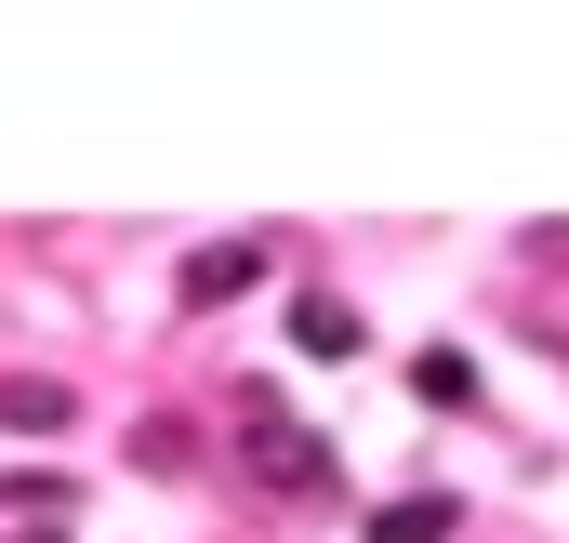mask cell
<instances>
[{"label":"cell","mask_w":569,"mask_h":543,"mask_svg":"<svg viewBox=\"0 0 569 543\" xmlns=\"http://www.w3.org/2000/svg\"><path fill=\"white\" fill-rule=\"evenodd\" d=\"M239 477L279 491V504H331V491H345V451H331L279 385H252V398H239Z\"/></svg>","instance_id":"cell-1"},{"label":"cell","mask_w":569,"mask_h":543,"mask_svg":"<svg viewBox=\"0 0 569 543\" xmlns=\"http://www.w3.org/2000/svg\"><path fill=\"white\" fill-rule=\"evenodd\" d=\"M252 278H266V239H199V253H186V278H172V292H186V305L212 318V305H239Z\"/></svg>","instance_id":"cell-2"},{"label":"cell","mask_w":569,"mask_h":543,"mask_svg":"<svg viewBox=\"0 0 569 543\" xmlns=\"http://www.w3.org/2000/svg\"><path fill=\"white\" fill-rule=\"evenodd\" d=\"M358 531H371V543H450V531H463V504H450V491H398V504H371Z\"/></svg>","instance_id":"cell-3"},{"label":"cell","mask_w":569,"mask_h":543,"mask_svg":"<svg viewBox=\"0 0 569 543\" xmlns=\"http://www.w3.org/2000/svg\"><path fill=\"white\" fill-rule=\"evenodd\" d=\"M291 345H305V358H358L371 332H358V305H345V292H291Z\"/></svg>","instance_id":"cell-4"},{"label":"cell","mask_w":569,"mask_h":543,"mask_svg":"<svg viewBox=\"0 0 569 543\" xmlns=\"http://www.w3.org/2000/svg\"><path fill=\"white\" fill-rule=\"evenodd\" d=\"M67 385H40V372H0V437H53V424H67Z\"/></svg>","instance_id":"cell-5"},{"label":"cell","mask_w":569,"mask_h":543,"mask_svg":"<svg viewBox=\"0 0 569 543\" xmlns=\"http://www.w3.org/2000/svg\"><path fill=\"white\" fill-rule=\"evenodd\" d=\"M411 398L425 411H477V358H463V345H425V358H411Z\"/></svg>","instance_id":"cell-6"},{"label":"cell","mask_w":569,"mask_h":543,"mask_svg":"<svg viewBox=\"0 0 569 543\" xmlns=\"http://www.w3.org/2000/svg\"><path fill=\"white\" fill-rule=\"evenodd\" d=\"M557 358H569V332H557Z\"/></svg>","instance_id":"cell-7"}]
</instances>
